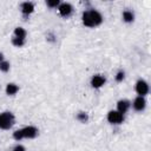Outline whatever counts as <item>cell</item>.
Instances as JSON below:
<instances>
[{
    "instance_id": "cell-14",
    "label": "cell",
    "mask_w": 151,
    "mask_h": 151,
    "mask_svg": "<svg viewBox=\"0 0 151 151\" xmlns=\"http://www.w3.org/2000/svg\"><path fill=\"white\" fill-rule=\"evenodd\" d=\"M76 118H77V120H79L80 123H86V122L88 120V114H87L86 112H79Z\"/></svg>"
},
{
    "instance_id": "cell-4",
    "label": "cell",
    "mask_w": 151,
    "mask_h": 151,
    "mask_svg": "<svg viewBox=\"0 0 151 151\" xmlns=\"http://www.w3.org/2000/svg\"><path fill=\"white\" fill-rule=\"evenodd\" d=\"M136 92L140 96V97H144L145 94L149 93V84L143 80V79H139L137 83H136Z\"/></svg>"
},
{
    "instance_id": "cell-15",
    "label": "cell",
    "mask_w": 151,
    "mask_h": 151,
    "mask_svg": "<svg viewBox=\"0 0 151 151\" xmlns=\"http://www.w3.org/2000/svg\"><path fill=\"white\" fill-rule=\"evenodd\" d=\"M12 44L17 47H21L25 45V39H20V38L14 37V38H12Z\"/></svg>"
},
{
    "instance_id": "cell-19",
    "label": "cell",
    "mask_w": 151,
    "mask_h": 151,
    "mask_svg": "<svg viewBox=\"0 0 151 151\" xmlns=\"http://www.w3.org/2000/svg\"><path fill=\"white\" fill-rule=\"evenodd\" d=\"M124 78H125V73H124V71H118L117 74H116V81L120 83V81L124 80Z\"/></svg>"
},
{
    "instance_id": "cell-13",
    "label": "cell",
    "mask_w": 151,
    "mask_h": 151,
    "mask_svg": "<svg viewBox=\"0 0 151 151\" xmlns=\"http://www.w3.org/2000/svg\"><path fill=\"white\" fill-rule=\"evenodd\" d=\"M26 35H27V32L25 28H22V27H15L14 28V37L20 38V39H25Z\"/></svg>"
},
{
    "instance_id": "cell-21",
    "label": "cell",
    "mask_w": 151,
    "mask_h": 151,
    "mask_svg": "<svg viewBox=\"0 0 151 151\" xmlns=\"http://www.w3.org/2000/svg\"><path fill=\"white\" fill-rule=\"evenodd\" d=\"M5 60V55H4V53L2 52H0V63L1 61H4Z\"/></svg>"
},
{
    "instance_id": "cell-7",
    "label": "cell",
    "mask_w": 151,
    "mask_h": 151,
    "mask_svg": "<svg viewBox=\"0 0 151 151\" xmlns=\"http://www.w3.org/2000/svg\"><path fill=\"white\" fill-rule=\"evenodd\" d=\"M145 106H146V100H145L144 97L138 96L137 98H134V100H133V103H132V107H133L136 111L140 112V111H143V110L145 109Z\"/></svg>"
},
{
    "instance_id": "cell-10",
    "label": "cell",
    "mask_w": 151,
    "mask_h": 151,
    "mask_svg": "<svg viewBox=\"0 0 151 151\" xmlns=\"http://www.w3.org/2000/svg\"><path fill=\"white\" fill-rule=\"evenodd\" d=\"M130 106H131V103L127 99H120L117 103V111L124 114V113L127 112V110L130 109Z\"/></svg>"
},
{
    "instance_id": "cell-11",
    "label": "cell",
    "mask_w": 151,
    "mask_h": 151,
    "mask_svg": "<svg viewBox=\"0 0 151 151\" xmlns=\"http://www.w3.org/2000/svg\"><path fill=\"white\" fill-rule=\"evenodd\" d=\"M18 91H19V86H18L17 84H14V83H8V84L6 85V93H7L8 96H14Z\"/></svg>"
},
{
    "instance_id": "cell-6",
    "label": "cell",
    "mask_w": 151,
    "mask_h": 151,
    "mask_svg": "<svg viewBox=\"0 0 151 151\" xmlns=\"http://www.w3.org/2000/svg\"><path fill=\"white\" fill-rule=\"evenodd\" d=\"M105 81H106L105 77H103L101 74H94L91 78V86L93 88H100L105 84Z\"/></svg>"
},
{
    "instance_id": "cell-9",
    "label": "cell",
    "mask_w": 151,
    "mask_h": 151,
    "mask_svg": "<svg viewBox=\"0 0 151 151\" xmlns=\"http://www.w3.org/2000/svg\"><path fill=\"white\" fill-rule=\"evenodd\" d=\"M20 9H21V13L24 15H29L34 11V4L31 1H25L20 5Z\"/></svg>"
},
{
    "instance_id": "cell-1",
    "label": "cell",
    "mask_w": 151,
    "mask_h": 151,
    "mask_svg": "<svg viewBox=\"0 0 151 151\" xmlns=\"http://www.w3.org/2000/svg\"><path fill=\"white\" fill-rule=\"evenodd\" d=\"M81 21L86 27H96L103 22V15L98 11L91 8L83 12Z\"/></svg>"
},
{
    "instance_id": "cell-8",
    "label": "cell",
    "mask_w": 151,
    "mask_h": 151,
    "mask_svg": "<svg viewBox=\"0 0 151 151\" xmlns=\"http://www.w3.org/2000/svg\"><path fill=\"white\" fill-rule=\"evenodd\" d=\"M21 130H22L24 138H29V139H32V138H35L37 134H38V129H37L35 126H32V125L26 126V127H24V129H21Z\"/></svg>"
},
{
    "instance_id": "cell-12",
    "label": "cell",
    "mask_w": 151,
    "mask_h": 151,
    "mask_svg": "<svg viewBox=\"0 0 151 151\" xmlns=\"http://www.w3.org/2000/svg\"><path fill=\"white\" fill-rule=\"evenodd\" d=\"M123 20H124L125 22H127V24L132 22V21L134 20V14H133V12H132V11H129V9L124 11V12H123Z\"/></svg>"
},
{
    "instance_id": "cell-20",
    "label": "cell",
    "mask_w": 151,
    "mask_h": 151,
    "mask_svg": "<svg viewBox=\"0 0 151 151\" xmlns=\"http://www.w3.org/2000/svg\"><path fill=\"white\" fill-rule=\"evenodd\" d=\"M13 151H26V150H25V147L22 145H17V146H14Z\"/></svg>"
},
{
    "instance_id": "cell-18",
    "label": "cell",
    "mask_w": 151,
    "mask_h": 151,
    "mask_svg": "<svg viewBox=\"0 0 151 151\" xmlns=\"http://www.w3.org/2000/svg\"><path fill=\"white\" fill-rule=\"evenodd\" d=\"M13 138H14L15 140H21V139L24 138V134H22V130L20 129V130H17V131H14V132H13Z\"/></svg>"
},
{
    "instance_id": "cell-2",
    "label": "cell",
    "mask_w": 151,
    "mask_h": 151,
    "mask_svg": "<svg viewBox=\"0 0 151 151\" xmlns=\"http://www.w3.org/2000/svg\"><path fill=\"white\" fill-rule=\"evenodd\" d=\"M14 124V116L9 111H5L0 113V129L2 130H8L13 126Z\"/></svg>"
},
{
    "instance_id": "cell-16",
    "label": "cell",
    "mask_w": 151,
    "mask_h": 151,
    "mask_svg": "<svg viewBox=\"0 0 151 151\" xmlns=\"http://www.w3.org/2000/svg\"><path fill=\"white\" fill-rule=\"evenodd\" d=\"M9 67H11V65H9L8 61L4 60V61L0 63V71H1V72H5V73L8 72V71H9Z\"/></svg>"
},
{
    "instance_id": "cell-17",
    "label": "cell",
    "mask_w": 151,
    "mask_h": 151,
    "mask_svg": "<svg viewBox=\"0 0 151 151\" xmlns=\"http://www.w3.org/2000/svg\"><path fill=\"white\" fill-rule=\"evenodd\" d=\"M46 5L50 7V8H55L60 5V1L59 0H47L46 1Z\"/></svg>"
},
{
    "instance_id": "cell-5",
    "label": "cell",
    "mask_w": 151,
    "mask_h": 151,
    "mask_svg": "<svg viewBox=\"0 0 151 151\" xmlns=\"http://www.w3.org/2000/svg\"><path fill=\"white\" fill-rule=\"evenodd\" d=\"M58 11H59V14H60L61 17L67 18V17H70V15L72 14L73 7H72V5L68 4V2H63V4H60V5L58 6Z\"/></svg>"
},
{
    "instance_id": "cell-3",
    "label": "cell",
    "mask_w": 151,
    "mask_h": 151,
    "mask_svg": "<svg viewBox=\"0 0 151 151\" xmlns=\"http://www.w3.org/2000/svg\"><path fill=\"white\" fill-rule=\"evenodd\" d=\"M107 120L111 124H120L124 120V114L118 112L117 110H111L107 113Z\"/></svg>"
}]
</instances>
